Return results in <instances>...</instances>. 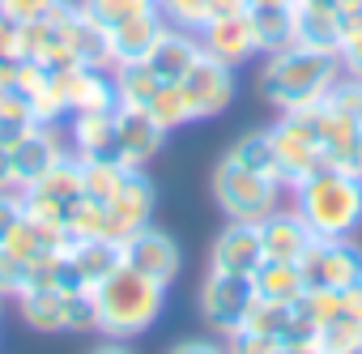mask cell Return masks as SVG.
Returning <instances> with one entry per match:
<instances>
[{"label": "cell", "mask_w": 362, "mask_h": 354, "mask_svg": "<svg viewBox=\"0 0 362 354\" xmlns=\"http://www.w3.org/2000/svg\"><path fill=\"white\" fill-rule=\"evenodd\" d=\"M294 214L315 239H349L362 222V180L341 166H320L294 184Z\"/></svg>", "instance_id": "cell-1"}, {"label": "cell", "mask_w": 362, "mask_h": 354, "mask_svg": "<svg viewBox=\"0 0 362 354\" xmlns=\"http://www.w3.org/2000/svg\"><path fill=\"white\" fill-rule=\"evenodd\" d=\"M341 77V56L332 52H311L303 43H286L277 52H269V64L260 73V94L281 107V111H294V107H307V103H320Z\"/></svg>", "instance_id": "cell-2"}, {"label": "cell", "mask_w": 362, "mask_h": 354, "mask_svg": "<svg viewBox=\"0 0 362 354\" xmlns=\"http://www.w3.org/2000/svg\"><path fill=\"white\" fill-rule=\"evenodd\" d=\"M162 299L166 286L119 265L111 278H103L94 286V307H98V329L111 341H128L136 333H145L158 316H162Z\"/></svg>", "instance_id": "cell-3"}, {"label": "cell", "mask_w": 362, "mask_h": 354, "mask_svg": "<svg viewBox=\"0 0 362 354\" xmlns=\"http://www.w3.org/2000/svg\"><path fill=\"white\" fill-rule=\"evenodd\" d=\"M277 193H281V184L239 166L230 154L214 171V197H218L222 214H230V222H260L264 214L277 210Z\"/></svg>", "instance_id": "cell-4"}, {"label": "cell", "mask_w": 362, "mask_h": 354, "mask_svg": "<svg viewBox=\"0 0 362 354\" xmlns=\"http://www.w3.org/2000/svg\"><path fill=\"white\" fill-rule=\"evenodd\" d=\"M64 39V47L73 52L77 64H90V69H115L111 60V43H107V30L98 22H90L81 13V5H69V0H56V9L47 13Z\"/></svg>", "instance_id": "cell-5"}, {"label": "cell", "mask_w": 362, "mask_h": 354, "mask_svg": "<svg viewBox=\"0 0 362 354\" xmlns=\"http://www.w3.org/2000/svg\"><path fill=\"white\" fill-rule=\"evenodd\" d=\"M307 286H328V290H341L349 282L362 278V252L349 244V239H311L307 256L298 261Z\"/></svg>", "instance_id": "cell-6"}, {"label": "cell", "mask_w": 362, "mask_h": 354, "mask_svg": "<svg viewBox=\"0 0 362 354\" xmlns=\"http://www.w3.org/2000/svg\"><path fill=\"white\" fill-rule=\"evenodd\" d=\"M252 299H256L252 278H239V273H218V269L205 278V290H201L205 320H209L218 333H226V337L243 324V316H247Z\"/></svg>", "instance_id": "cell-7"}, {"label": "cell", "mask_w": 362, "mask_h": 354, "mask_svg": "<svg viewBox=\"0 0 362 354\" xmlns=\"http://www.w3.org/2000/svg\"><path fill=\"white\" fill-rule=\"evenodd\" d=\"M197 43H201L205 56H214V60H222V64H230V69L247 64V60L260 52L247 9H243V13H218V18H209V22L201 26Z\"/></svg>", "instance_id": "cell-8"}, {"label": "cell", "mask_w": 362, "mask_h": 354, "mask_svg": "<svg viewBox=\"0 0 362 354\" xmlns=\"http://www.w3.org/2000/svg\"><path fill=\"white\" fill-rule=\"evenodd\" d=\"M179 86H184V94H188L197 120H201V115H218V111H226L230 98H235V69L201 52L197 64L179 77Z\"/></svg>", "instance_id": "cell-9"}, {"label": "cell", "mask_w": 362, "mask_h": 354, "mask_svg": "<svg viewBox=\"0 0 362 354\" xmlns=\"http://www.w3.org/2000/svg\"><path fill=\"white\" fill-rule=\"evenodd\" d=\"M111 120H115V145H119L124 166H141V162H149V158L158 154V145H162L166 128L149 115V107H128V103H115Z\"/></svg>", "instance_id": "cell-10"}, {"label": "cell", "mask_w": 362, "mask_h": 354, "mask_svg": "<svg viewBox=\"0 0 362 354\" xmlns=\"http://www.w3.org/2000/svg\"><path fill=\"white\" fill-rule=\"evenodd\" d=\"M107 218H111V239H119V244L128 235H136L141 227H149V218H153V188H149V180L136 166L124 171L119 193L107 201Z\"/></svg>", "instance_id": "cell-11"}, {"label": "cell", "mask_w": 362, "mask_h": 354, "mask_svg": "<svg viewBox=\"0 0 362 354\" xmlns=\"http://www.w3.org/2000/svg\"><path fill=\"white\" fill-rule=\"evenodd\" d=\"M60 81V94H64V107L77 115V111H115V81H111V69H90V64H73V69H60L56 73Z\"/></svg>", "instance_id": "cell-12"}, {"label": "cell", "mask_w": 362, "mask_h": 354, "mask_svg": "<svg viewBox=\"0 0 362 354\" xmlns=\"http://www.w3.org/2000/svg\"><path fill=\"white\" fill-rule=\"evenodd\" d=\"M124 265L166 286V282H175V273H179V248L170 244V235H162V231H153V227H141L136 235L124 239Z\"/></svg>", "instance_id": "cell-13"}, {"label": "cell", "mask_w": 362, "mask_h": 354, "mask_svg": "<svg viewBox=\"0 0 362 354\" xmlns=\"http://www.w3.org/2000/svg\"><path fill=\"white\" fill-rule=\"evenodd\" d=\"M264 261V244H260V227L256 222H230L218 244H214V269L218 273H239L252 278Z\"/></svg>", "instance_id": "cell-14"}, {"label": "cell", "mask_w": 362, "mask_h": 354, "mask_svg": "<svg viewBox=\"0 0 362 354\" xmlns=\"http://www.w3.org/2000/svg\"><path fill=\"white\" fill-rule=\"evenodd\" d=\"M260 244H264V256L269 261H303L307 256V248H311V231H307V222L298 218V214H264L260 222Z\"/></svg>", "instance_id": "cell-15"}, {"label": "cell", "mask_w": 362, "mask_h": 354, "mask_svg": "<svg viewBox=\"0 0 362 354\" xmlns=\"http://www.w3.org/2000/svg\"><path fill=\"white\" fill-rule=\"evenodd\" d=\"M64 149H60V141H56V132H52V124H39L26 141H18L13 149H9V158H13V180H18V188H30V184H39L43 175L52 171V162L60 158Z\"/></svg>", "instance_id": "cell-16"}, {"label": "cell", "mask_w": 362, "mask_h": 354, "mask_svg": "<svg viewBox=\"0 0 362 354\" xmlns=\"http://www.w3.org/2000/svg\"><path fill=\"white\" fill-rule=\"evenodd\" d=\"M162 30H166V22H162V13H158V9H145V13H136V18H128V22L111 26V30H107L111 60H115V64L145 60V56L153 52V43H158V35H162Z\"/></svg>", "instance_id": "cell-17"}, {"label": "cell", "mask_w": 362, "mask_h": 354, "mask_svg": "<svg viewBox=\"0 0 362 354\" xmlns=\"http://www.w3.org/2000/svg\"><path fill=\"white\" fill-rule=\"evenodd\" d=\"M64 252H69L77 278H81L90 290L124 265V244H119V239H73Z\"/></svg>", "instance_id": "cell-18"}, {"label": "cell", "mask_w": 362, "mask_h": 354, "mask_svg": "<svg viewBox=\"0 0 362 354\" xmlns=\"http://www.w3.org/2000/svg\"><path fill=\"white\" fill-rule=\"evenodd\" d=\"M294 43L311 47V52H341V26H337V9L328 5H311L298 0L294 5Z\"/></svg>", "instance_id": "cell-19"}, {"label": "cell", "mask_w": 362, "mask_h": 354, "mask_svg": "<svg viewBox=\"0 0 362 354\" xmlns=\"http://www.w3.org/2000/svg\"><path fill=\"white\" fill-rule=\"evenodd\" d=\"M73 149H77V158L124 162L119 145H115V120H111V111H77L73 115Z\"/></svg>", "instance_id": "cell-20"}, {"label": "cell", "mask_w": 362, "mask_h": 354, "mask_svg": "<svg viewBox=\"0 0 362 354\" xmlns=\"http://www.w3.org/2000/svg\"><path fill=\"white\" fill-rule=\"evenodd\" d=\"M197 56H201V43L192 39V35H184V30H162L158 35V43H153V52L145 56L149 60V69L162 77V81H179L192 64H197Z\"/></svg>", "instance_id": "cell-21"}, {"label": "cell", "mask_w": 362, "mask_h": 354, "mask_svg": "<svg viewBox=\"0 0 362 354\" xmlns=\"http://www.w3.org/2000/svg\"><path fill=\"white\" fill-rule=\"evenodd\" d=\"M252 286H256V299H269V303H298V295L307 290V278L294 261H260V269L252 273Z\"/></svg>", "instance_id": "cell-22"}, {"label": "cell", "mask_w": 362, "mask_h": 354, "mask_svg": "<svg viewBox=\"0 0 362 354\" xmlns=\"http://www.w3.org/2000/svg\"><path fill=\"white\" fill-rule=\"evenodd\" d=\"M247 18H252L260 52H277V47L294 43V9H286V5H252Z\"/></svg>", "instance_id": "cell-23"}, {"label": "cell", "mask_w": 362, "mask_h": 354, "mask_svg": "<svg viewBox=\"0 0 362 354\" xmlns=\"http://www.w3.org/2000/svg\"><path fill=\"white\" fill-rule=\"evenodd\" d=\"M111 81H115V98H119V103H128V107H149L153 90L162 86V77L149 69V60L115 64V69H111Z\"/></svg>", "instance_id": "cell-24"}, {"label": "cell", "mask_w": 362, "mask_h": 354, "mask_svg": "<svg viewBox=\"0 0 362 354\" xmlns=\"http://www.w3.org/2000/svg\"><path fill=\"white\" fill-rule=\"evenodd\" d=\"M77 162H81V197L107 205V201L119 193L128 166H124V162H111V158H77Z\"/></svg>", "instance_id": "cell-25"}, {"label": "cell", "mask_w": 362, "mask_h": 354, "mask_svg": "<svg viewBox=\"0 0 362 354\" xmlns=\"http://www.w3.org/2000/svg\"><path fill=\"white\" fill-rule=\"evenodd\" d=\"M22 316L39 333H64V290H22Z\"/></svg>", "instance_id": "cell-26"}, {"label": "cell", "mask_w": 362, "mask_h": 354, "mask_svg": "<svg viewBox=\"0 0 362 354\" xmlns=\"http://www.w3.org/2000/svg\"><path fill=\"white\" fill-rule=\"evenodd\" d=\"M230 158H235L239 166L264 175V180L281 184V162H277V149H273V137H269V132H247L243 141H235Z\"/></svg>", "instance_id": "cell-27"}, {"label": "cell", "mask_w": 362, "mask_h": 354, "mask_svg": "<svg viewBox=\"0 0 362 354\" xmlns=\"http://www.w3.org/2000/svg\"><path fill=\"white\" fill-rule=\"evenodd\" d=\"M35 128H39V120H35L30 103H26L18 90L0 94V149H13V145L26 141Z\"/></svg>", "instance_id": "cell-28"}, {"label": "cell", "mask_w": 362, "mask_h": 354, "mask_svg": "<svg viewBox=\"0 0 362 354\" xmlns=\"http://www.w3.org/2000/svg\"><path fill=\"white\" fill-rule=\"evenodd\" d=\"M149 115H153L166 132H170V128H184L188 120H197V115H192V103H188V94H184V86H179V81H162V86L153 90Z\"/></svg>", "instance_id": "cell-29"}, {"label": "cell", "mask_w": 362, "mask_h": 354, "mask_svg": "<svg viewBox=\"0 0 362 354\" xmlns=\"http://www.w3.org/2000/svg\"><path fill=\"white\" fill-rule=\"evenodd\" d=\"M290 320H294V307L290 303H269V299H252V307H247V316H243V324L239 329H247V333H260V337H286V329H290ZM235 329V333H239Z\"/></svg>", "instance_id": "cell-30"}, {"label": "cell", "mask_w": 362, "mask_h": 354, "mask_svg": "<svg viewBox=\"0 0 362 354\" xmlns=\"http://www.w3.org/2000/svg\"><path fill=\"white\" fill-rule=\"evenodd\" d=\"M30 188H43V193H52L56 201H77L81 197V162H77V154L69 158V154H60L56 162H52V171L43 175L39 184H30Z\"/></svg>", "instance_id": "cell-31"}, {"label": "cell", "mask_w": 362, "mask_h": 354, "mask_svg": "<svg viewBox=\"0 0 362 354\" xmlns=\"http://www.w3.org/2000/svg\"><path fill=\"white\" fill-rule=\"evenodd\" d=\"M294 312H298V316H307L315 329H324V324L341 320V290H328V286H307V290L298 295Z\"/></svg>", "instance_id": "cell-32"}, {"label": "cell", "mask_w": 362, "mask_h": 354, "mask_svg": "<svg viewBox=\"0 0 362 354\" xmlns=\"http://www.w3.org/2000/svg\"><path fill=\"white\" fill-rule=\"evenodd\" d=\"M145 9H153V0H81V13H86L90 22H98L103 30L128 22V18H136V13H145Z\"/></svg>", "instance_id": "cell-33"}, {"label": "cell", "mask_w": 362, "mask_h": 354, "mask_svg": "<svg viewBox=\"0 0 362 354\" xmlns=\"http://www.w3.org/2000/svg\"><path fill=\"white\" fill-rule=\"evenodd\" d=\"M64 329H69V333H94V329H98L94 290H69V295H64Z\"/></svg>", "instance_id": "cell-34"}, {"label": "cell", "mask_w": 362, "mask_h": 354, "mask_svg": "<svg viewBox=\"0 0 362 354\" xmlns=\"http://www.w3.org/2000/svg\"><path fill=\"white\" fill-rule=\"evenodd\" d=\"M354 346H362V320L341 316V320H332V324L320 329V350L324 354H349Z\"/></svg>", "instance_id": "cell-35"}, {"label": "cell", "mask_w": 362, "mask_h": 354, "mask_svg": "<svg viewBox=\"0 0 362 354\" xmlns=\"http://www.w3.org/2000/svg\"><path fill=\"white\" fill-rule=\"evenodd\" d=\"M153 9L188 30H201L209 22V0H153Z\"/></svg>", "instance_id": "cell-36"}, {"label": "cell", "mask_w": 362, "mask_h": 354, "mask_svg": "<svg viewBox=\"0 0 362 354\" xmlns=\"http://www.w3.org/2000/svg\"><path fill=\"white\" fill-rule=\"evenodd\" d=\"M26 286H30V261L9 252V248H0V299H5V295L18 299Z\"/></svg>", "instance_id": "cell-37"}, {"label": "cell", "mask_w": 362, "mask_h": 354, "mask_svg": "<svg viewBox=\"0 0 362 354\" xmlns=\"http://www.w3.org/2000/svg\"><path fill=\"white\" fill-rule=\"evenodd\" d=\"M56 9V0H0V13L9 22H39Z\"/></svg>", "instance_id": "cell-38"}, {"label": "cell", "mask_w": 362, "mask_h": 354, "mask_svg": "<svg viewBox=\"0 0 362 354\" xmlns=\"http://www.w3.org/2000/svg\"><path fill=\"white\" fill-rule=\"evenodd\" d=\"M277 346H281L277 337H260V333L239 329V333H230V350L226 354H273Z\"/></svg>", "instance_id": "cell-39"}, {"label": "cell", "mask_w": 362, "mask_h": 354, "mask_svg": "<svg viewBox=\"0 0 362 354\" xmlns=\"http://www.w3.org/2000/svg\"><path fill=\"white\" fill-rule=\"evenodd\" d=\"M341 69L354 77V81H362V30L358 35H349V39H341Z\"/></svg>", "instance_id": "cell-40"}, {"label": "cell", "mask_w": 362, "mask_h": 354, "mask_svg": "<svg viewBox=\"0 0 362 354\" xmlns=\"http://www.w3.org/2000/svg\"><path fill=\"white\" fill-rule=\"evenodd\" d=\"M22 222V197L18 193H0V244L9 239V231Z\"/></svg>", "instance_id": "cell-41"}, {"label": "cell", "mask_w": 362, "mask_h": 354, "mask_svg": "<svg viewBox=\"0 0 362 354\" xmlns=\"http://www.w3.org/2000/svg\"><path fill=\"white\" fill-rule=\"evenodd\" d=\"M341 316L362 320V278L349 282V286H341Z\"/></svg>", "instance_id": "cell-42"}, {"label": "cell", "mask_w": 362, "mask_h": 354, "mask_svg": "<svg viewBox=\"0 0 362 354\" xmlns=\"http://www.w3.org/2000/svg\"><path fill=\"white\" fill-rule=\"evenodd\" d=\"M18 81V60L13 56H0V94H9Z\"/></svg>", "instance_id": "cell-43"}, {"label": "cell", "mask_w": 362, "mask_h": 354, "mask_svg": "<svg viewBox=\"0 0 362 354\" xmlns=\"http://www.w3.org/2000/svg\"><path fill=\"white\" fill-rule=\"evenodd\" d=\"M18 188V180H13V158H9V149H0V193H13Z\"/></svg>", "instance_id": "cell-44"}, {"label": "cell", "mask_w": 362, "mask_h": 354, "mask_svg": "<svg viewBox=\"0 0 362 354\" xmlns=\"http://www.w3.org/2000/svg\"><path fill=\"white\" fill-rule=\"evenodd\" d=\"M252 5V0H209V18H218V13H243Z\"/></svg>", "instance_id": "cell-45"}, {"label": "cell", "mask_w": 362, "mask_h": 354, "mask_svg": "<svg viewBox=\"0 0 362 354\" xmlns=\"http://www.w3.org/2000/svg\"><path fill=\"white\" fill-rule=\"evenodd\" d=\"M170 354H226V350L214 346V341H184L179 350H170Z\"/></svg>", "instance_id": "cell-46"}, {"label": "cell", "mask_w": 362, "mask_h": 354, "mask_svg": "<svg viewBox=\"0 0 362 354\" xmlns=\"http://www.w3.org/2000/svg\"><path fill=\"white\" fill-rule=\"evenodd\" d=\"M0 56H13V22L0 13Z\"/></svg>", "instance_id": "cell-47"}, {"label": "cell", "mask_w": 362, "mask_h": 354, "mask_svg": "<svg viewBox=\"0 0 362 354\" xmlns=\"http://www.w3.org/2000/svg\"><path fill=\"white\" fill-rule=\"evenodd\" d=\"M90 354H132V350H124L119 341H111V346H103V350H90Z\"/></svg>", "instance_id": "cell-48"}, {"label": "cell", "mask_w": 362, "mask_h": 354, "mask_svg": "<svg viewBox=\"0 0 362 354\" xmlns=\"http://www.w3.org/2000/svg\"><path fill=\"white\" fill-rule=\"evenodd\" d=\"M252 5H286V9H294L298 0H252ZM252 5H247V9H252Z\"/></svg>", "instance_id": "cell-49"}, {"label": "cell", "mask_w": 362, "mask_h": 354, "mask_svg": "<svg viewBox=\"0 0 362 354\" xmlns=\"http://www.w3.org/2000/svg\"><path fill=\"white\" fill-rule=\"evenodd\" d=\"M349 354H362V346H354V350H349Z\"/></svg>", "instance_id": "cell-50"}, {"label": "cell", "mask_w": 362, "mask_h": 354, "mask_svg": "<svg viewBox=\"0 0 362 354\" xmlns=\"http://www.w3.org/2000/svg\"><path fill=\"white\" fill-rule=\"evenodd\" d=\"M358 124H362V107H358Z\"/></svg>", "instance_id": "cell-51"}]
</instances>
